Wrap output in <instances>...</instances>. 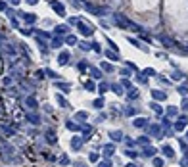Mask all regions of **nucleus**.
<instances>
[{
	"instance_id": "obj_1",
	"label": "nucleus",
	"mask_w": 188,
	"mask_h": 167,
	"mask_svg": "<svg viewBox=\"0 0 188 167\" xmlns=\"http://www.w3.org/2000/svg\"><path fill=\"white\" fill-rule=\"evenodd\" d=\"M50 6H52V10L58 13V15H65V8H64V4H62V2L52 0V2H50Z\"/></svg>"
},
{
	"instance_id": "obj_2",
	"label": "nucleus",
	"mask_w": 188,
	"mask_h": 167,
	"mask_svg": "<svg viewBox=\"0 0 188 167\" xmlns=\"http://www.w3.org/2000/svg\"><path fill=\"white\" fill-rule=\"evenodd\" d=\"M77 27H79V31H81V35H84V37H90V35H92V29H90V27H86L84 23H81V21L77 23Z\"/></svg>"
},
{
	"instance_id": "obj_3",
	"label": "nucleus",
	"mask_w": 188,
	"mask_h": 167,
	"mask_svg": "<svg viewBox=\"0 0 188 167\" xmlns=\"http://www.w3.org/2000/svg\"><path fill=\"white\" fill-rule=\"evenodd\" d=\"M69 58H71V56H69V52H62V54L58 56V64L60 65H67Z\"/></svg>"
},
{
	"instance_id": "obj_4",
	"label": "nucleus",
	"mask_w": 188,
	"mask_h": 167,
	"mask_svg": "<svg viewBox=\"0 0 188 167\" xmlns=\"http://www.w3.org/2000/svg\"><path fill=\"white\" fill-rule=\"evenodd\" d=\"M159 42H161V44H165L167 48H175V42H173L171 39H167V37H161V35H159Z\"/></svg>"
},
{
	"instance_id": "obj_5",
	"label": "nucleus",
	"mask_w": 188,
	"mask_h": 167,
	"mask_svg": "<svg viewBox=\"0 0 188 167\" xmlns=\"http://www.w3.org/2000/svg\"><path fill=\"white\" fill-rule=\"evenodd\" d=\"M19 17H23L29 25H31V23H35V19H37V15H35V13H21Z\"/></svg>"
},
{
	"instance_id": "obj_6",
	"label": "nucleus",
	"mask_w": 188,
	"mask_h": 167,
	"mask_svg": "<svg viewBox=\"0 0 188 167\" xmlns=\"http://www.w3.org/2000/svg\"><path fill=\"white\" fill-rule=\"evenodd\" d=\"M152 96H154V100H165V98H167V94H165V92H161V90H152Z\"/></svg>"
},
{
	"instance_id": "obj_7",
	"label": "nucleus",
	"mask_w": 188,
	"mask_h": 167,
	"mask_svg": "<svg viewBox=\"0 0 188 167\" xmlns=\"http://www.w3.org/2000/svg\"><path fill=\"white\" fill-rule=\"evenodd\" d=\"M81 144H83V140H81L79 136H73V138H71V148H73V150H79Z\"/></svg>"
},
{
	"instance_id": "obj_8",
	"label": "nucleus",
	"mask_w": 188,
	"mask_h": 167,
	"mask_svg": "<svg viewBox=\"0 0 188 167\" xmlns=\"http://www.w3.org/2000/svg\"><path fill=\"white\" fill-rule=\"evenodd\" d=\"M25 104L29 106V108H39V102H37L33 96H27V98H25Z\"/></svg>"
},
{
	"instance_id": "obj_9",
	"label": "nucleus",
	"mask_w": 188,
	"mask_h": 167,
	"mask_svg": "<svg viewBox=\"0 0 188 167\" xmlns=\"http://www.w3.org/2000/svg\"><path fill=\"white\" fill-rule=\"evenodd\" d=\"M54 31H56V35H65V33L69 31V25H58Z\"/></svg>"
},
{
	"instance_id": "obj_10",
	"label": "nucleus",
	"mask_w": 188,
	"mask_h": 167,
	"mask_svg": "<svg viewBox=\"0 0 188 167\" xmlns=\"http://www.w3.org/2000/svg\"><path fill=\"white\" fill-rule=\"evenodd\" d=\"M27 119H29V121H31V123H35V125H39V123H40V117L39 115H35V113H27Z\"/></svg>"
},
{
	"instance_id": "obj_11",
	"label": "nucleus",
	"mask_w": 188,
	"mask_h": 167,
	"mask_svg": "<svg viewBox=\"0 0 188 167\" xmlns=\"http://www.w3.org/2000/svg\"><path fill=\"white\" fill-rule=\"evenodd\" d=\"M46 142H48V144H56V135H54L52 131L46 133Z\"/></svg>"
},
{
	"instance_id": "obj_12",
	"label": "nucleus",
	"mask_w": 188,
	"mask_h": 167,
	"mask_svg": "<svg viewBox=\"0 0 188 167\" xmlns=\"http://www.w3.org/2000/svg\"><path fill=\"white\" fill-rule=\"evenodd\" d=\"M146 119L144 117H138V119H134V127H138V129H142V127H146Z\"/></svg>"
},
{
	"instance_id": "obj_13",
	"label": "nucleus",
	"mask_w": 188,
	"mask_h": 167,
	"mask_svg": "<svg viewBox=\"0 0 188 167\" xmlns=\"http://www.w3.org/2000/svg\"><path fill=\"white\" fill-rule=\"evenodd\" d=\"M184 125H186V117H181V119L177 121L175 129H177V131H182V129H184Z\"/></svg>"
},
{
	"instance_id": "obj_14",
	"label": "nucleus",
	"mask_w": 188,
	"mask_h": 167,
	"mask_svg": "<svg viewBox=\"0 0 188 167\" xmlns=\"http://www.w3.org/2000/svg\"><path fill=\"white\" fill-rule=\"evenodd\" d=\"M127 98H129V100H136V98H138V90H136V89H130L129 92H127Z\"/></svg>"
},
{
	"instance_id": "obj_15",
	"label": "nucleus",
	"mask_w": 188,
	"mask_h": 167,
	"mask_svg": "<svg viewBox=\"0 0 188 167\" xmlns=\"http://www.w3.org/2000/svg\"><path fill=\"white\" fill-rule=\"evenodd\" d=\"M56 87L62 89V90H65V92H69V90H71V85H67V83H56Z\"/></svg>"
},
{
	"instance_id": "obj_16",
	"label": "nucleus",
	"mask_w": 188,
	"mask_h": 167,
	"mask_svg": "<svg viewBox=\"0 0 188 167\" xmlns=\"http://www.w3.org/2000/svg\"><path fill=\"white\" fill-rule=\"evenodd\" d=\"M56 100H58V104H60V106H64V108H67V106H69V104L65 102V98L62 96V94H56Z\"/></svg>"
},
{
	"instance_id": "obj_17",
	"label": "nucleus",
	"mask_w": 188,
	"mask_h": 167,
	"mask_svg": "<svg viewBox=\"0 0 188 167\" xmlns=\"http://www.w3.org/2000/svg\"><path fill=\"white\" fill-rule=\"evenodd\" d=\"M161 150H163V154L167 156V158H173V156H175V152H173V150H171V148H169V146H163Z\"/></svg>"
},
{
	"instance_id": "obj_18",
	"label": "nucleus",
	"mask_w": 188,
	"mask_h": 167,
	"mask_svg": "<svg viewBox=\"0 0 188 167\" xmlns=\"http://www.w3.org/2000/svg\"><path fill=\"white\" fill-rule=\"evenodd\" d=\"M67 129H69V131H79L81 127H79L75 121H67Z\"/></svg>"
},
{
	"instance_id": "obj_19",
	"label": "nucleus",
	"mask_w": 188,
	"mask_h": 167,
	"mask_svg": "<svg viewBox=\"0 0 188 167\" xmlns=\"http://www.w3.org/2000/svg\"><path fill=\"white\" fill-rule=\"evenodd\" d=\"M90 73H92V77H94V79H102V73H100V69H96V67H92Z\"/></svg>"
},
{
	"instance_id": "obj_20",
	"label": "nucleus",
	"mask_w": 188,
	"mask_h": 167,
	"mask_svg": "<svg viewBox=\"0 0 188 167\" xmlns=\"http://www.w3.org/2000/svg\"><path fill=\"white\" fill-rule=\"evenodd\" d=\"M113 150H115V148L111 146V144H110V146H106V148H104V154H106V158H110V156L113 154Z\"/></svg>"
},
{
	"instance_id": "obj_21",
	"label": "nucleus",
	"mask_w": 188,
	"mask_h": 167,
	"mask_svg": "<svg viewBox=\"0 0 188 167\" xmlns=\"http://www.w3.org/2000/svg\"><path fill=\"white\" fill-rule=\"evenodd\" d=\"M110 136L113 138V140H119L123 135H121V131H113V133H110Z\"/></svg>"
},
{
	"instance_id": "obj_22",
	"label": "nucleus",
	"mask_w": 188,
	"mask_h": 167,
	"mask_svg": "<svg viewBox=\"0 0 188 167\" xmlns=\"http://www.w3.org/2000/svg\"><path fill=\"white\" fill-rule=\"evenodd\" d=\"M150 133H152V135H161V131H159L157 125H152V127H150Z\"/></svg>"
},
{
	"instance_id": "obj_23",
	"label": "nucleus",
	"mask_w": 188,
	"mask_h": 167,
	"mask_svg": "<svg viewBox=\"0 0 188 167\" xmlns=\"http://www.w3.org/2000/svg\"><path fill=\"white\" fill-rule=\"evenodd\" d=\"M106 54H108V58H110V60H119V56H117V52H111V50H108Z\"/></svg>"
},
{
	"instance_id": "obj_24",
	"label": "nucleus",
	"mask_w": 188,
	"mask_h": 167,
	"mask_svg": "<svg viewBox=\"0 0 188 167\" xmlns=\"http://www.w3.org/2000/svg\"><path fill=\"white\" fill-rule=\"evenodd\" d=\"M154 154H156V150H154V148H144V156H154Z\"/></svg>"
},
{
	"instance_id": "obj_25",
	"label": "nucleus",
	"mask_w": 188,
	"mask_h": 167,
	"mask_svg": "<svg viewBox=\"0 0 188 167\" xmlns=\"http://www.w3.org/2000/svg\"><path fill=\"white\" fill-rule=\"evenodd\" d=\"M65 42H67V44H77V39H75L73 35H69V37L65 39Z\"/></svg>"
},
{
	"instance_id": "obj_26",
	"label": "nucleus",
	"mask_w": 188,
	"mask_h": 167,
	"mask_svg": "<svg viewBox=\"0 0 188 167\" xmlns=\"http://www.w3.org/2000/svg\"><path fill=\"white\" fill-rule=\"evenodd\" d=\"M111 90H113L115 94H121V92H123V89H121V85H113V87H111Z\"/></svg>"
},
{
	"instance_id": "obj_27",
	"label": "nucleus",
	"mask_w": 188,
	"mask_h": 167,
	"mask_svg": "<svg viewBox=\"0 0 188 167\" xmlns=\"http://www.w3.org/2000/svg\"><path fill=\"white\" fill-rule=\"evenodd\" d=\"M152 109H154L156 113H161V111H163V109H161V106H159V104H156V102L152 104Z\"/></svg>"
},
{
	"instance_id": "obj_28",
	"label": "nucleus",
	"mask_w": 188,
	"mask_h": 167,
	"mask_svg": "<svg viewBox=\"0 0 188 167\" xmlns=\"http://www.w3.org/2000/svg\"><path fill=\"white\" fill-rule=\"evenodd\" d=\"M2 131H4V133H6V135H13V133H15V131H13V129L6 127V125H2Z\"/></svg>"
},
{
	"instance_id": "obj_29",
	"label": "nucleus",
	"mask_w": 188,
	"mask_h": 167,
	"mask_svg": "<svg viewBox=\"0 0 188 167\" xmlns=\"http://www.w3.org/2000/svg\"><path fill=\"white\" fill-rule=\"evenodd\" d=\"M46 75H48V77H52V79H60V75H58V73H54L52 69H48V71H46Z\"/></svg>"
},
{
	"instance_id": "obj_30",
	"label": "nucleus",
	"mask_w": 188,
	"mask_h": 167,
	"mask_svg": "<svg viewBox=\"0 0 188 167\" xmlns=\"http://www.w3.org/2000/svg\"><path fill=\"white\" fill-rule=\"evenodd\" d=\"M84 89L86 90H94V83H92V81H86V83H84Z\"/></svg>"
},
{
	"instance_id": "obj_31",
	"label": "nucleus",
	"mask_w": 188,
	"mask_h": 167,
	"mask_svg": "<svg viewBox=\"0 0 188 167\" xmlns=\"http://www.w3.org/2000/svg\"><path fill=\"white\" fill-rule=\"evenodd\" d=\"M102 106H104V100H102V98L94 100V108H102Z\"/></svg>"
},
{
	"instance_id": "obj_32",
	"label": "nucleus",
	"mask_w": 188,
	"mask_h": 167,
	"mask_svg": "<svg viewBox=\"0 0 188 167\" xmlns=\"http://www.w3.org/2000/svg\"><path fill=\"white\" fill-rule=\"evenodd\" d=\"M52 46H54V48H60V46H62V39H54L52 40Z\"/></svg>"
},
{
	"instance_id": "obj_33",
	"label": "nucleus",
	"mask_w": 188,
	"mask_h": 167,
	"mask_svg": "<svg viewBox=\"0 0 188 167\" xmlns=\"http://www.w3.org/2000/svg\"><path fill=\"white\" fill-rule=\"evenodd\" d=\"M125 113H127V115H136V109L134 108H127V109H125Z\"/></svg>"
},
{
	"instance_id": "obj_34",
	"label": "nucleus",
	"mask_w": 188,
	"mask_h": 167,
	"mask_svg": "<svg viewBox=\"0 0 188 167\" xmlns=\"http://www.w3.org/2000/svg\"><path fill=\"white\" fill-rule=\"evenodd\" d=\"M136 79H138V83H142V85H146V83H148V79H146V75H138Z\"/></svg>"
},
{
	"instance_id": "obj_35",
	"label": "nucleus",
	"mask_w": 188,
	"mask_h": 167,
	"mask_svg": "<svg viewBox=\"0 0 188 167\" xmlns=\"http://www.w3.org/2000/svg\"><path fill=\"white\" fill-rule=\"evenodd\" d=\"M136 142H140V144H148V142H150V138H148V136H140V138H138Z\"/></svg>"
},
{
	"instance_id": "obj_36",
	"label": "nucleus",
	"mask_w": 188,
	"mask_h": 167,
	"mask_svg": "<svg viewBox=\"0 0 188 167\" xmlns=\"http://www.w3.org/2000/svg\"><path fill=\"white\" fill-rule=\"evenodd\" d=\"M102 67H104L106 71H111V69H113V67H111V65L108 64V62H104V64H102Z\"/></svg>"
},
{
	"instance_id": "obj_37",
	"label": "nucleus",
	"mask_w": 188,
	"mask_h": 167,
	"mask_svg": "<svg viewBox=\"0 0 188 167\" xmlns=\"http://www.w3.org/2000/svg\"><path fill=\"white\" fill-rule=\"evenodd\" d=\"M39 35H40V39H48V37H50L46 31H39Z\"/></svg>"
},
{
	"instance_id": "obj_38",
	"label": "nucleus",
	"mask_w": 188,
	"mask_h": 167,
	"mask_svg": "<svg viewBox=\"0 0 188 167\" xmlns=\"http://www.w3.org/2000/svg\"><path fill=\"white\" fill-rule=\"evenodd\" d=\"M77 23H79L77 17H69V25H77Z\"/></svg>"
},
{
	"instance_id": "obj_39",
	"label": "nucleus",
	"mask_w": 188,
	"mask_h": 167,
	"mask_svg": "<svg viewBox=\"0 0 188 167\" xmlns=\"http://www.w3.org/2000/svg\"><path fill=\"white\" fill-rule=\"evenodd\" d=\"M37 44H39V48H44V46H46V44H44V40H40L39 37H37Z\"/></svg>"
},
{
	"instance_id": "obj_40",
	"label": "nucleus",
	"mask_w": 188,
	"mask_h": 167,
	"mask_svg": "<svg viewBox=\"0 0 188 167\" xmlns=\"http://www.w3.org/2000/svg\"><path fill=\"white\" fill-rule=\"evenodd\" d=\"M86 117H88V115L83 113V111H79V113H77V119H86Z\"/></svg>"
},
{
	"instance_id": "obj_41",
	"label": "nucleus",
	"mask_w": 188,
	"mask_h": 167,
	"mask_svg": "<svg viewBox=\"0 0 188 167\" xmlns=\"http://www.w3.org/2000/svg\"><path fill=\"white\" fill-rule=\"evenodd\" d=\"M98 167H111L110 161H102V163H98Z\"/></svg>"
},
{
	"instance_id": "obj_42",
	"label": "nucleus",
	"mask_w": 188,
	"mask_h": 167,
	"mask_svg": "<svg viewBox=\"0 0 188 167\" xmlns=\"http://www.w3.org/2000/svg\"><path fill=\"white\" fill-rule=\"evenodd\" d=\"M182 109H186V111H188V98L182 100Z\"/></svg>"
},
{
	"instance_id": "obj_43",
	"label": "nucleus",
	"mask_w": 188,
	"mask_h": 167,
	"mask_svg": "<svg viewBox=\"0 0 188 167\" xmlns=\"http://www.w3.org/2000/svg\"><path fill=\"white\" fill-rule=\"evenodd\" d=\"M37 79H39V81H40V79H44V71H37Z\"/></svg>"
},
{
	"instance_id": "obj_44",
	"label": "nucleus",
	"mask_w": 188,
	"mask_h": 167,
	"mask_svg": "<svg viewBox=\"0 0 188 167\" xmlns=\"http://www.w3.org/2000/svg\"><path fill=\"white\" fill-rule=\"evenodd\" d=\"M79 69L84 71V69H86V64H84V62H79Z\"/></svg>"
},
{
	"instance_id": "obj_45",
	"label": "nucleus",
	"mask_w": 188,
	"mask_h": 167,
	"mask_svg": "<svg viewBox=\"0 0 188 167\" xmlns=\"http://www.w3.org/2000/svg\"><path fill=\"white\" fill-rule=\"evenodd\" d=\"M106 90H108V85L102 83V85H100V92H106Z\"/></svg>"
},
{
	"instance_id": "obj_46",
	"label": "nucleus",
	"mask_w": 188,
	"mask_h": 167,
	"mask_svg": "<svg viewBox=\"0 0 188 167\" xmlns=\"http://www.w3.org/2000/svg\"><path fill=\"white\" fill-rule=\"evenodd\" d=\"M127 156H129V158H136V152H132V150H127Z\"/></svg>"
},
{
	"instance_id": "obj_47",
	"label": "nucleus",
	"mask_w": 188,
	"mask_h": 167,
	"mask_svg": "<svg viewBox=\"0 0 188 167\" xmlns=\"http://www.w3.org/2000/svg\"><path fill=\"white\" fill-rule=\"evenodd\" d=\"M144 75H156V71H154V69H146V71H144Z\"/></svg>"
},
{
	"instance_id": "obj_48",
	"label": "nucleus",
	"mask_w": 188,
	"mask_h": 167,
	"mask_svg": "<svg viewBox=\"0 0 188 167\" xmlns=\"http://www.w3.org/2000/svg\"><path fill=\"white\" fill-rule=\"evenodd\" d=\"M169 109V115H175L177 113V108H167Z\"/></svg>"
},
{
	"instance_id": "obj_49",
	"label": "nucleus",
	"mask_w": 188,
	"mask_h": 167,
	"mask_svg": "<svg viewBox=\"0 0 188 167\" xmlns=\"http://www.w3.org/2000/svg\"><path fill=\"white\" fill-rule=\"evenodd\" d=\"M60 163H62V165H67V163H69V160H67V158H62V160H60Z\"/></svg>"
},
{
	"instance_id": "obj_50",
	"label": "nucleus",
	"mask_w": 188,
	"mask_h": 167,
	"mask_svg": "<svg viewBox=\"0 0 188 167\" xmlns=\"http://www.w3.org/2000/svg\"><path fill=\"white\" fill-rule=\"evenodd\" d=\"M121 83H123L125 87H127V89H130V83H129V79H123V81H121Z\"/></svg>"
},
{
	"instance_id": "obj_51",
	"label": "nucleus",
	"mask_w": 188,
	"mask_h": 167,
	"mask_svg": "<svg viewBox=\"0 0 188 167\" xmlns=\"http://www.w3.org/2000/svg\"><path fill=\"white\" fill-rule=\"evenodd\" d=\"M4 85H6V87H10V85H12V79L6 77V79H4Z\"/></svg>"
},
{
	"instance_id": "obj_52",
	"label": "nucleus",
	"mask_w": 188,
	"mask_h": 167,
	"mask_svg": "<svg viewBox=\"0 0 188 167\" xmlns=\"http://www.w3.org/2000/svg\"><path fill=\"white\" fill-rule=\"evenodd\" d=\"M4 10H8V8H6V2H0V12H4Z\"/></svg>"
},
{
	"instance_id": "obj_53",
	"label": "nucleus",
	"mask_w": 188,
	"mask_h": 167,
	"mask_svg": "<svg viewBox=\"0 0 188 167\" xmlns=\"http://www.w3.org/2000/svg\"><path fill=\"white\" fill-rule=\"evenodd\" d=\"M154 165H156V167H161L163 161H161V160H156V161H154Z\"/></svg>"
},
{
	"instance_id": "obj_54",
	"label": "nucleus",
	"mask_w": 188,
	"mask_h": 167,
	"mask_svg": "<svg viewBox=\"0 0 188 167\" xmlns=\"http://www.w3.org/2000/svg\"><path fill=\"white\" fill-rule=\"evenodd\" d=\"M179 92L181 94H186V87H179Z\"/></svg>"
},
{
	"instance_id": "obj_55",
	"label": "nucleus",
	"mask_w": 188,
	"mask_h": 167,
	"mask_svg": "<svg viewBox=\"0 0 188 167\" xmlns=\"http://www.w3.org/2000/svg\"><path fill=\"white\" fill-rule=\"evenodd\" d=\"M8 2H10L12 6H17V4H19V0H8Z\"/></svg>"
},
{
	"instance_id": "obj_56",
	"label": "nucleus",
	"mask_w": 188,
	"mask_h": 167,
	"mask_svg": "<svg viewBox=\"0 0 188 167\" xmlns=\"http://www.w3.org/2000/svg\"><path fill=\"white\" fill-rule=\"evenodd\" d=\"M129 42H130V44H134V46H138V40H134V39H130V37H129Z\"/></svg>"
},
{
	"instance_id": "obj_57",
	"label": "nucleus",
	"mask_w": 188,
	"mask_h": 167,
	"mask_svg": "<svg viewBox=\"0 0 188 167\" xmlns=\"http://www.w3.org/2000/svg\"><path fill=\"white\" fill-rule=\"evenodd\" d=\"M92 48H94L96 52H100V44H98V42H94V44H92Z\"/></svg>"
},
{
	"instance_id": "obj_58",
	"label": "nucleus",
	"mask_w": 188,
	"mask_h": 167,
	"mask_svg": "<svg viewBox=\"0 0 188 167\" xmlns=\"http://www.w3.org/2000/svg\"><path fill=\"white\" fill-rule=\"evenodd\" d=\"M90 161H98V156L96 154H90Z\"/></svg>"
},
{
	"instance_id": "obj_59",
	"label": "nucleus",
	"mask_w": 188,
	"mask_h": 167,
	"mask_svg": "<svg viewBox=\"0 0 188 167\" xmlns=\"http://www.w3.org/2000/svg\"><path fill=\"white\" fill-rule=\"evenodd\" d=\"M37 2H39V0H27V4H31V6H35Z\"/></svg>"
},
{
	"instance_id": "obj_60",
	"label": "nucleus",
	"mask_w": 188,
	"mask_h": 167,
	"mask_svg": "<svg viewBox=\"0 0 188 167\" xmlns=\"http://www.w3.org/2000/svg\"><path fill=\"white\" fill-rule=\"evenodd\" d=\"M75 167H86V165H83L81 161H77V163H75Z\"/></svg>"
},
{
	"instance_id": "obj_61",
	"label": "nucleus",
	"mask_w": 188,
	"mask_h": 167,
	"mask_svg": "<svg viewBox=\"0 0 188 167\" xmlns=\"http://www.w3.org/2000/svg\"><path fill=\"white\" fill-rule=\"evenodd\" d=\"M186 50H188V46H186Z\"/></svg>"
}]
</instances>
